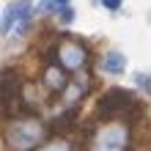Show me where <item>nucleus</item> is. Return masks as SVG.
Masks as SVG:
<instances>
[{"label": "nucleus", "mask_w": 151, "mask_h": 151, "mask_svg": "<svg viewBox=\"0 0 151 151\" xmlns=\"http://www.w3.org/2000/svg\"><path fill=\"white\" fill-rule=\"evenodd\" d=\"M99 113L104 118H140V115H143V107H140V102L129 91L113 88V91H107L102 96Z\"/></svg>", "instance_id": "nucleus-1"}, {"label": "nucleus", "mask_w": 151, "mask_h": 151, "mask_svg": "<svg viewBox=\"0 0 151 151\" xmlns=\"http://www.w3.org/2000/svg\"><path fill=\"white\" fill-rule=\"evenodd\" d=\"M6 143H8V148L30 151L33 146L39 143V124H28V121L17 118L11 127L6 129Z\"/></svg>", "instance_id": "nucleus-2"}, {"label": "nucleus", "mask_w": 151, "mask_h": 151, "mask_svg": "<svg viewBox=\"0 0 151 151\" xmlns=\"http://www.w3.org/2000/svg\"><path fill=\"white\" fill-rule=\"evenodd\" d=\"M60 63L66 69H80L85 63V47L77 41H63V47H60Z\"/></svg>", "instance_id": "nucleus-3"}, {"label": "nucleus", "mask_w": 151, "mask_h": 151, "mask_svg": "<svg viewBox=\"0 0 151 151\" xmlns=\"http://www.w3.org/2000/svg\"><path fill=\"white\" fill-rule=\"evenodd\" d=\"M44 83H47L50 91H63V88H66V77H63V72H60V66L50 63L47 74H44Z\"/></svg>", "instance_id": "nucleus-4"}, {"label": "nucleus", "mask_w": 151, "mask_h": 151, "mask_svg": "<svg viewBox=\"0 0 151 151\" xmlns=\"http://www.w3.org/2000/svg\"><path fill=\"white\" fill-rule=\"evenodd\" d=\"M102 69H104V72H110V74H118V72L127 69V58H124L121 52H110V55L102 58Z\"/></svg>", "instance_id": "nucleus-5"}, {"label": "nucleus", "mask_w": 151, "mask_h": 151, "mask_svg": "<svg viewBox=\"0 0 151 151\" xmlns=\"http://www.w3.org/2000/svg\"><path fill=\"white\" fill-rule=\"evenodd\" d=\"M28 11H30V0H19V3H14L11 8H8V17H6V30L11 28L14 19H25Z\"/></svg>", "instance_id": "nucleus-6"}, {"label": "nucleus", "mask_w": 151, "mask_h": 151, "mask_svg": "<svg viewBox=\"0 0 151 151\" xmlns=\"http://www.w3.org/2000/svg\"><path fill=\"white\" fill-rule=\"evenodd\" d=\"M41 151H69V146L66 143H52V146H44Z\"/></svg>", "instance_id": "nucleus-7"}, {"label": "nucleus", "mask_w": 151, "mask_h": 151, "mask_svg": "<svg viewBox=\"0 0 151 151\" xmlns=\"http://www.w3.org/2000/svg\"><path fill=\"white\" fill-rule=\"evenodd\" d=\"M102 3H104V6H107V8H113V11H115V8H118V6H121V0H102Z\"/></svg>", "instance_id": "nucleus-8"}, {"label": "nucleus", "mask_w": 151, "mask_h": 151, "mask_svg": "<svg viewBox=\"0 0 151 151\" xmlns=\"http://www.w3.org/2000/svg\"><path fill=\"white\" fill-rule=\"evenodd\" d=\"M60 17H63V22H72V8H63V11H60Z\"/></svg>", "instance_id": "nucleus-9"}, {"label": "nucleus", "mask_w": 151, "mask_h": 151, "mask_svg": "<svg viewBox=\"0 0 151 151\" xmlns=\"http://www.w3.org/2000/svg\"><path fill=\"white\" fill-rule=\"evenodd\" d=\"M63 3H66V0H55V6H63Z\"/></svg>", "instance_id": "nucleus-10"}]
</instances>
